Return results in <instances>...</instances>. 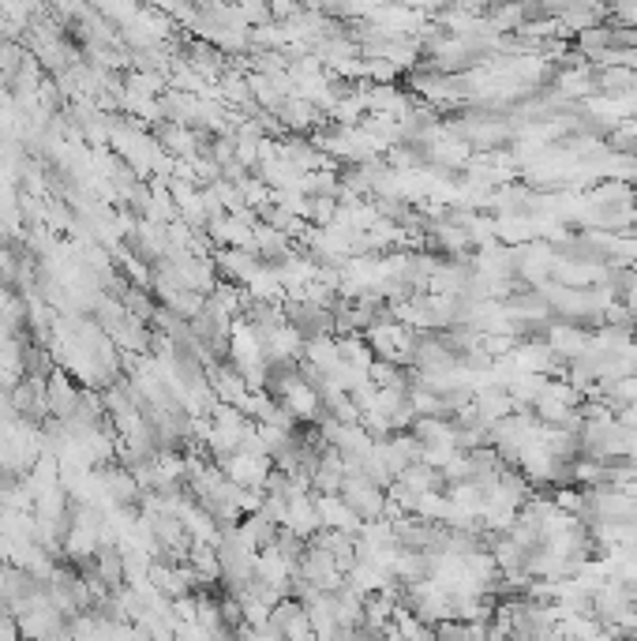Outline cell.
Listing matches in <instances>:
<instances>
[{"mask_svg":"<svg viewBox=\"0 0 637 641\" xmlns=\"http://www.w3.org/2000/svg\"><path fill=\"white\" fill-rule=\"evenodd\" d=\"M278 533H282V525L274 522V518H267L263 510H255V514H244L237 525V537L252 548L255 555H263L274 548V540H278Z\"/></svg>","mask_w":637,"mask_h":641,"instance_id":"1","label":"cell"},{"mask_svg":"<svg viewBox=\"0 0 637 641\" xmlns=\"http://www.w3.org/2000/svg\"><path fill=\"white\" fill-rule=\"evenodd\" d=\"M300 641H315V638H312V634H308V638H300Z\"/></svg>","mask_w":637,"mask_h":641,"instance_id":"2","label":"cell"}]
</instances>
